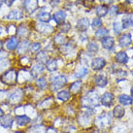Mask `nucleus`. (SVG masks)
<instances>
[{
	"instance_id": "14",
	"label": "nucleus",
	"mask_w": 133,
	"mask_h": 133,
	"mask_svg": "<svg viewBox=\"0 0 133 133\" xmlns=\"http://www.w3.org/2000/svg\"><path fill=\"white\" fill-rule=\"evenodd\" d=\"M114 102V95L111 92H105L100 97V103L105 107H111Z\"/></svg>"
},
{
	"instance_id": "12",
	"label": "nucleus",
	"mask_w": 133,
	"mask_h": 133,
	"mask_svg": "<svg viewBox=\"0 0 133 133\" xmlns=\"http://www.w3.org/2000/svg\"><path fill=\"white\" fill-rule=\"evenodd\" d=\"M52 103H54V98L52 96H49V97H46L45 99L41 100L37 103L36 107H37V110H47L49 108L52 107Z\"/></svg>"
},
{
	"instance_id": "59",
	"label": "nucleus",
	"mask_w": 133,
	"mask_h": 133,
	"mask_svg": "<svg viewBox=\"0 0 133 133\" xmlns=\"http://www.w3.org/2000/svg\"><path fill=\"white\" fill-rule=\"evenodd\" d=\"M131 94H132V96H133V87H132V89H131Z\"/></svg>"
},
{
	"instance_id": "17",
	"label": "nucleus",
	"mask_w": 133,
	"mask_h": 133,
	"mask_svg": "<svg viewBox=\"0 0 133 133\" xmlns=\"http://www.w3.org/2000/svg\"><path fill=\"white\" fill-rule=\"evenodd\" d=\"M36 30L42 34H50L52 32L54 27L52 25H50V24L45 23V22H40V23L36 24Z\"/></svg>"
},
{
	"instance_id": "22",
	"label": "nucleus",
	"mask_w": 133,
	"mask_h": 133,
	"mask_svg": "<svg viewBox=\"0 0 133 133\" xmlns=\"http://www.w3.org/2000/svg\"><path fill=\"white\" fill-rule=\"evenodd\" d=\"M35 87L39 90H45L48 89V82L45 77H39L35 81Z\"/></svg>"
},
{
	"instance_id": "4",
	"label": "nucleus",
	"mask_w": 133,
	"mask_h": 133,
	"mask_svg": "<svg viewBox=\"0 0 133 133\" xmlns=\"http://www.w3.org/2000/svg\"><path fill=\"white\" fill-rule=\"evenodd\" d=\"M93 112L92 109L89 108H85L78 116V122L81 124L82 126H89L93 122Z\"/></svg>"
},
{
	"instance_id": "50",
	"label": "nucleus",
	"mask_w": 133,
	"mask_h": 133,
	"mask_svg": "<svg viewBox=\"0 0 133 133\" xmlns=\"http://www.w3.org/2000/svg\"><path fill=\"white\" fill-rule=\"evenodd\" d=\"M8 57V52L4 51V50H0V61H2L4 59H6Z\"/></svg>"
},
{
	"instance_id": "48",
	"label": "nucleus",
	"mask_w": 133,
	"mask_h": 133,
	"mask_svg": "<svg viewBox=\"0 0 133 133\" xmlns=\"http://www.w3.org/2000/svg\"><path fill=\"white\" fill-rule=\"evenodd\" d=\"M84 6L87 8H91L93 6V4H94V0H84Z\"/></svg>"
},
{
	"instance_id": "39",
	"label": "nucleus",
	"mask_w": 133,
	"mask_h": 133,
	"mask_svg": "<svg viewBox=\"0 0 133 133\" xmlns=\"http://www.w3.org/2000/svg\"><path fill=\"white\" fill-rule=\"evenodd\" d=\"M88 68L87 67H82V68H80L78 71H76V73L74 74V77L76 78V79H81V78H84L85 76V75L88 74Z\"/></svg>"
},
{
	"instance_id": "20",
	"label": "nucleus",
	"mask_w": 133,
	"mask_h": 133,
	"mask_svg": "<svg viewBox=\"0 0 133 133\" xmlns=\"http://www.w3.org/2000/svg\"><path fill=\"white\" fill-rule=\"evenodd\" d=\"M114 44H115V40L114 38L111 37V36H106L103 39H101V45L106 50H111L114 47Z\"/></svg>"
},
{
	"instance_id": "58",
	"label": "nucleus",
	"mask_w": 133,
	"mask_h": 133,
	"mask_svg": "<svg viewBox=\"0 0 133 133\" xmlns=\"http://www.w3.org/2000/svg\"><path fill=\"white\" fill-rule=\"evenodd\" d=\"M2 3H3V1H2V0H0V7L2 6Z\"/></svg>"
},
{
	"instance_id": "57",
	"label": "nucleus",
	"mask_w": 133,
	"mask_h": 133,
	"mask_svg": "<svg viewBox=\"0 0 133 133\" xmlns=\"http://www.w3.org/2000/svg\"><path fill=\"white\" fill-rule=\"evenodd\" d=\"M13 133H26L25 131H22V130H16Z\"/></svg>"
},
{
	"instance_id": "11",
	"label": "nucleus",
	"mask_w": 133,
	"mask_h": 133,
	"mask_svg": "<svg viewBox=\"0 0 133 133\" xmlns=\"http://www.w3.org/2000/svg\"><path fill=\"white\" fill-rule=\"evenodd\" d=\"M30 42L28 39H24L22 40V42H19V47L17 49V52L18 55H19L21 56H25L27 52H29V46H30Z\"/></svg>"
},
{
	"instance_id": "30",
	"label": "nucleus",
	"mask_w": 133,
	"mask_h": 133,
	"mask_svg": "<svg viewBox=\"0 0 133 133\" xmlns=\"http://www.w3.org/2000/svg\"><path fill=\"white\" fill-rule=\"evenodd\" d=\"M46 68L49 72H55L57 69V60L55 58L49 59V61L46 64Z\"/></svg>"
},
{
	"instance_id": "46",
	"label": "nucleus",
	"mask_w": 133,
	"mask_h": 133,
	"mask_svg": "<svg viewBox=\"0 0 133 133\" xmlns=\"http://www.w3.org/2000/svg\"><path fill=\"white\" fill-rule=\"evenodd\" d=\"M71 28L70 23H63L62 25L60 26V32L61 33H67Z\"/></svg>"
},
{
	"instance_id": "2",
	"label": "nucleus",
	"mask_w": 133,
	"mask_h": 133,
	"mask_svg": "<svg viewBox=\"0 0 133 133\" xmlns=\"http://www.w3.org/2000/svg\"><path fill=\"white\" fill-rule=\"evenodd\" d=\"M0 82L7 87H16L18 84V71L15 68H8L0 75Z\"/></svg>"
},
{
	"instance_id": "56",
	"label": "nucleus",
	"mask_w": 133,
	"mask_h": 133,
	"mask_svg": "<svg viewBox=\"0 0 133 133\" xmlns=\"http://www.w3.org/2000/svg\"><path fill=\"white\" fill-rule=\"evenodd\" d=\"M3 46H4V43L2 40H0V50H3Z\"/></svg>"
},
{
	"instance_id": "26",
	"label": "nucleus",
	"mask_w": 133,
	"mask_h": 133,
	"mask_svg": "<svg viewBox=\"0 0 133 133\" xmlns=\"http://www.w3.org/2000/svg\"><path fill=\"white\" fill-rule=\"evenodd\" d=\"M119 45H121V47H127V46H129L131 44V42H132V39H131V34L129 33H125V34H122L121 38H119Z\"/></svg>"
},
{
	"instance_id": "28",
	"label": "nucleus",
	"mask_w": 133,
	"mask_h": 133,
	"mask_svg": "<svg viewBox=\"0 0 133 133\" xmlns=\"http://www.w3.org/2000/svg\"><path fill=\"white\" fill-rule=\"evenodd\" d=\"M57 99L60 100V101H62V102H68L71 98V93L69 92V90H60L57 92Z\"/></svg>"
},
{
	"instance_id": "25",
	"label": "nucleus",
	"mask_w": 133,
	"mask_h": 133,
	"mask_svg": "<svg viewBox=\"0 0 133 133\" xmlns=\"http://www.w3.org/2000/svg\"><path fill=\"white\" fill-rule=\"evenodd\" d=\"M89 19H85V18H83V19L78 21L76 27H77L78 30H80V31H82V32H85V30L89 28Z\"/></svg>"
},
{
	"instance_id": "15",
	"label": "nucleus",
	"mask_w": 133,
	"mask_h": 133,
	"mask_svg": "<svg viewBox=\"0 0 133 133\" xmlns=\"http://www.w3.org/2000/svg\"><path fill=\"white\" fill-rule=\"evenodd\" d=\"M106 66V60L103 57H96L91 60V68L94 71H99Z\"/></svg>"
},
{
	"instance_id": "45",
	"label": "nucleus",
	"mask_w": 133,
	"mask_h": 133,
	"mask_svg": "<svg viewBox=\"0 0 133 133\" xmlns=\"http://www.w3.org/2000/svg\"><path fill=\"white\" fill-rule=\"evenodd\" d=\"M101 25H102V21H101L100 18H95V19H93L92 23H91L92 28H97V27H100Z\"/></svg>"
},
{
	"instance_id": "8",
	"label": "nucleus",
	"mask_w": 133,
	"mask_h": 133,
	"mask_svg": "<svg viewBox=\"0 0 133 133\" xmlns=\"http://www.w3.org/2000/svg\"><path fill=\"white\" fill-rule=\"evenodd\" d=\"M33 118L29 117L28 115L22 114V115H16L15 116V122L19 127H26L29 124L32 123Z\"/></svg>"
},
{
	"instance_id": "18",
	"label": "nucleus",
	"mask_w": 133,
	"mask_h": 133,
	"mask_svg": "<svg viewBox=\"0 0 133 133\" xmlns=\"http://www.w3.org/2000/svg\"><path fill=\"white\" fill-rule=\"evenodd\" d=\"M49 56L48 54L45 52V51H40L36 54L35 56V60L37 61V63H40V64H43V65H46L47 62L49 61Z\"/></svg>"
},
{
	"instance_id": "33",
	"label": "nucleus",
	"mask_w": 133,
	"mask_h": 133,
	"mask_svg": "<svg viewBox=\"0 0 133 133\" xmlns=\"http://www.w3.org/2000/svg\"><path fill=\"white\" fill-rule=\"evenodd\" d=\"M87 50L90 54H95L96 52H98L99 46H98V44L96 43L95 41H90L89 44L87 45Z\"/></svg>"
},
{
	"instance_id": "10",
	"label": "nucleus",
	"mask_w": 133,
	"mask_h": 133,
	"mask_svg": "<svg viewBox=\"0 0 133 133\" xmlns=\"http://www.w3.org/2000/svg\"><path fill=\"white\" fill-rule=\"evenodd\" d=\"M23 8L28 14H32L38 9L37 0H22Z\"/></svg>"
},
{
	"instance_id": "23",
	"label": "nucleus",
	"mask_w": 133,
	"mask_h": 133,
	"mask_svg": "<svg viewBox=\"0 0 133 133\" xmlns=\"http://www.w3.org/2000/svg\"><path fill=\"white\" fill-rule=\"evenodd\" d=\"M95 85L98 87V88H105L106 85H108V80L106 76L103 74H100V75H97L95 76Z\"/></svg>"
},
{
	"instance_id": "52",
	"label": "nucleus",
	"mask_w": 133,
	"mask_h": 133,
	"mask_svg": "<svg viewBox=\"0 0 133 133\" xmlns=\"http://www.w3.org/2000/svg\"><path fill=\"white\" fill-rule=\"evenodd\" d=\"M4 2L6 3V5H7V6H11L12 4L15 2V0H4Z\"/></svg>"
},
{
	"instance_id": "40",
	"label": "nucleus",
	"mask_w": 133,
	"mask_h": 133,
	"mask_svg": "<svg viewBox=\"0 0 133 133\" xmlns=\"http://www.w3.org/2000/svg\"><path fill=\"white\" fill-rule=\"evenodd\" d=\"M9 96V92L6 89H0V105L4 104L7 101V98Z\"/></svg>"
},
{
	"instance_id": "42",
	"label": "nucleus",
	"mask_w": 133,
	"mask_h": 133,
	"mask_svg": "<svg viewBox=\"0 0 133 133\" xmlns=\"http://www.w3.org/2000/svg\"><path fill=\"white\" fill-rule=\"evenodd\" d=\"M10 66V61L4 59L2 61H0V75L3 73L5 70H7L8 67Z\"/></svg>"
},
{
	"instance_id": "53",
	"label": "nucleus",
	"mask_w": 133,
	"mask_h": 133,
	"mask_svg": "<svg viewBox=\"0 0 133 133\" xmlns=\"http://www.w3.org/2000/svg\"><path fill=\"white\" fill-rule=\"evenodd\" d=\"M4 115H5V111H4L3 108L1 107V105H0V118H2Z\"/></svg>"
},
{
	"instance_id": "37",
	"label": "nucleus",
	"mask_w": 133,
	"mask_h": 133,
	"mask_svg": "<svg viewBox=\"0 0 133 133\" xmlns=\"http://www.w3.org/2000/svg\"><path fill=\"white\" fill-rule=\"evenodd\" d=\"M41 48L42 46L39 42H33V43H30L29 46V52L31 54H37L38 52L41 51Z\"/></svg>"
},
{
	"instance_id": "24",
	"label": "nucleus",
	"mask_w": 133,
	"mask_h": 133,
	"mask_svg": "<svg viewBox=\"0 0 133 133\" xmlns=\"http://www.w3.org/2000/svg\"><path fill=\"white\" fill-rule=\"evenodd\" d=\"M52 19L56 22V24H60V23L64 22V21L66 19V13L64 11H62V10H61V11H57L56 13L54 14Z\"/></svg>"
},
{
	"instance_id": "34",
	"label": "nucleus",
	"mask_w": 133,
	"mask_h": 133,
	"mask_svg": "<svg viewBox=\"0 0 133 133\" xmlns=\"http://www.w3.org/2000/svg\"><path fill=\"white\" fill-rule=\"evenodd\" d=\"M118 101H119L121 104L126 106V105H130V104L132 103V98L130 96L126 95V94H122L118 97Z\"/></svg>"
},
{
	"instance_id": "6",
	"label": "nucleus",
	"mask_w": 133,
	"mask_h": 133,
	"mask_svg": "<svg viewBox=\"0 0 133 133\" xmlns=\"http://www.w3.org/2000/svg\"><path fill=\"white\" fill-rule=\"evenodd\" d=\"M67 84V78L65 75H57L54 77L51 82V90L57 91L58 89L63 88Z\"/></svg>"
},
{
	"instance_id": "7",
	"label": "nucleus",
	"mask_w": 133,
	"mask_h": 133,
	"mask_svg": "<svg viewBox=\"0 0 133 133\" xmlns=\"http://www.w3.org/2000/svg\"><path fill=\"white\" fill-rule=\"evenodd\" d=\"M15 124V117L11 114H5L0 118V127L5 130L12 129Z\"/></svg>"
},
{
	"instance_id": "3",
	"label": "nucleus",
	"mask_w": 133,
	"mask_h": 133,
	"mask_svg": "<svg viewBox=\"0 0 133 133\" xmlns=\"http://www.w3.org/2000/svg\"><path fill=\"white\" fill-rule=\"evenodd\" d=\"M81 104L84 108H89V109H93L94 107L99 106L100 104V97L94 91H90V92L87 93L81 100Z\"/></svg>"
},
{
	"instance_id": "36",
	"label": "nucleus",
	"mask_w": 133,
	"mask_h": 133,
	"mask_svg": "<svg viewBox=\"0 0 133 133\" xmlns=\"http://www.w3.org/2000/svg\"><path fill=\"white\" fill-rule=\"evenodd\" d=\"M113 115H114L115 118H121L123 117V115H124V109L122 107V106H116L114 109V112H113Z\"/></svg>"
},
{
	"instance_id": "32",
	"label": "nucleus",
	"mask_w": 133,
	"mask_h": 133,
	"mask_svg": "<svg viewBox=\"0 0 133 133\" xmlns=\"http://www.w3.org/2000/svg\"><path fill=\"white\" fill-rule=\"evenodd\" d=\"M108 11H109V9H108L106 5H99L98 7L96 8V15L98 16L99 18H102V17H105L107 15Z\"/></svg>"
},
{
	"instance_id": "54",
	"label": "nucleus",
	"mask_w": 133,
	"mask_h": 133,
	"mask_svg": "<svg viewBox=\"0 0 133 133\" xmlns=\"http://www.w3.org/2000/svg\"><path fill=\"white\" fill-rule=\"evenodd\" d=\"M101 2H103L104 4H111L113 2V0H100Z\"/></svg>"
},
{
	"instance_id": "43",
	"label": "nucleus",
	"mask_w": 133,
	"mask_h": 133,
	"mask_svg": "<svg viewBox=\"0 0 133 133\" xmlns=\"http://www.w3.org/2000/svg\"><path fill=\"white\" fill-rule=\"evenodd\" d=\"M133 26V19L130 18H123L122 19V27L123 28H129Z\"/></svg>"
},
{
	"instance_id": "51",
	"label": "nucleus",
	"mask_w": 133,
	"mask_h": 133,
	"mask_svg": "<svg viewBox=\"0 0 133 133\" xmlns=\"http://www.w3.org/2000/svg\"><path fill=\"white\" fill-rule=\"evenodd\" d=\"M118 7H117V6H113V7L111 8V9H109V13H110V15H115V14H117V13H118Z\"/></svg>"
},
{
	"instance_id": "21",
	"label": "nucleus",
	"mask_w": 133,
	"mask_h": 133,
	"mask_svg": "<svg viewBox=\"0 0 133 133\" xmlns=\"http://www.w3.org/2000/svg\"><path fill=\"white\" fill-rule=\"evenodd\" d=\"M17 37L18 38H24L25 39L28 35H29V30H28V28L26 27V25H24V24H21V25L17 28Z\"/></svg>"
},
{
	"instance_id": "55",
	"label": "nucleus",
	"mask_w": 133,
	"mask_h": 133,
	"mask_svg": "<svg viewBox=\"0 0 133 133\" xmlns=\"http://www.w3.org/2000/svg\"><path fill=\"white\" fill-rule=\"evenodd\" d=\"M3 32H4V27H3V26L0 25V36L3 34Z\"/></svg>"
},
{
	"instance_id": "44",
	"label": "nucleus",
	"mask_w": 133,
	"mask_h": 133,
	"mask_svg": "<svg viewBox=\"0 0 133 133\" xmlns=\"http://www.w3.org/2000/svg\"><path fill=\"white\" fill-rule=\"evenodd\" d=\"M17 28H18V27H17L15 24H9V25L7 26V29H6L7 34L11 35V36H15L14 34L17 33Z\"/></svg>"
},
{
	"instance_id": "13",
	"label": "nucleus",
	"mask_w": 133,
	"mask_h": 133,
	"mask_svg": "<svg viewBox=\"0 0 133 133\" xmlns=\"http://www.w3.org/2000/svg\"><path fill=\"white\" fill-rule=\"evenodd\" d=\"M44 71H45L44 65L40 64V63H36L30 69V74H31L33 79H37V78H39V76H41V75L44 73Z\"/></svg>"
},
{
	"instance_id": "38",
	"label": "nucleus",
	"mask_w": 133,
	"mask_h": 133,
	"mask_svg": "<svg viewBox=\"0 0 133 133\" xmlns=\"http://www.w3.org/2000/svg\"><path fill=\"white\" fill-rule=\"evenodd\" d=\"M66 38L64 37L62 35V33H59L57 34V35H56L55 37H54V43L56 45H64L65 43H66Z\"/></svg>"
},
{
	"instance_id": "16",
	"label": "nucleus",
	"mask_w": 133,
	"mask_h": 133,
	"mask_svg": "<svg viewBox=\"0 0 133 133\" xmlns=\"http://www.w3.org/2000/svg\"><path fill=\"white\" fill-rule=\"evenodd\" d=\"M46 130V126L43 123H31L26 133H44Z\"/></svg>"
},
{
	"instance_id": "61",
	"label": "nucleus",
	"mask_w": 133,
	"mask_h": 133,
	"mask_svg": "<svg viewBox=\"0 0 133 133\" xmlns=\"http://www.w3.org/2000/svg\"><path fill=\"white\" fill-rule=\"evenodd\" d=\"M132 59H133V57H132Z\"/></svg>"
},
{
	"instance_id": "5",
	"label": "nucleus",
	"mask_w": 133,
	"mask_h": 133,
	"mask_svg": "<svg viewBox=\"0 0 133 133\" xmlns=\"http://www.w3.org/2000/svg\"><path fill=\"white\" fill-rule=\"evenodd\" d=\"M94 123H95V125L97 126L98 128H101V129H104V128H106L108 126H110V124L112 123L111 114L108 113V112L102 113V114L99 115V116L95 118Z\"/></svg>"
},
{
	"instance_id": "47",
	"label": "nucleus",
	"mask_w": 133,
	"mask_h": 133,
	"mask_svg": "<svg viewBox=\"0 0 133 133\" xmlns=\"http://www.w3.org/2000/svg\"><path fill=\"white\" fill-rule=\"evenodd\" d=\"M113 27H114V31H115V34L118 36V35H119L121 34V31H122V26H121V24L118 23V22H114V25H113Z\"/></svg>"
},
{
	"instance_id": "41",
	"label": "nucleus",
	"mask_w": 133,
	"mask_h": 133,
	"mask_svg": "<svg viewBox=\"0 0 133 133\" xmlns=\"http://www.w3.org/2000/svg\"><path fill=\"white\" fill-rule=\"evenodd\" d=\"M19 62L22 64L23 67H27L30 65V63H31V59H30L29 56H22L19 59Z\"/></svg>"
},
{
	"instance_id": "9",
	"label": "nucleus",
	"mask_w": 133,
	"mask_h": 133,
	"mask_svg": "<svg viewBox=\"0 0 133 133\" xmlns=\"http://www.w3.org/2000/svg\"><path fill=\"white\" fill-rule=\"evenodd\" d=\"M19 40L17 36H11V37L7 39V41L5 42V49L7 52H14V51H17V49L19 47Z\"/></svg>"
},
{
	"instance_id": "35",
	"label": "nucleus",
	"mask_w": 133,
	"mask_h": 133,
	"mask_svg": "<svg viewBox=\"0 0 133 133\" xmlns=\"http://www.w3.org/2000/svg\"><path fill=\"white\" fill-rule=\"evenodd\" d=\"M38 19L41 22H45V23H47L51 21V15L47 13V12H41L40 14H38Z\"/></svg>"
},
{
	"instance_id": "27",
	"label": "nucleus",
	"mask_w": 133,
	"mask_h": 133,
	"mask_svg": "<svg viewBox=\"0 0 133 133\" xmlns=\"http://www.w3.org/2000/svg\"><path fill=\"white\" fill-rule=\"evenodd\" d=\"M82 89V82L76 81L69 85V92L71 94H78Z\"/></svg>"
},
{
	"instance_id": "1",
	"label": "nucleus",
	"mask_w": 133,
	"mask_h": 133,
	"mask_svg": "<svg viewBox=\"0 0 133 133\" xmlns=\"http://www.w3.org/2000/svg\"><path fill=\"white\" fill-rule=\"evenodd\" d=\"M25 97V92L23 88H17L12 92L9 93V96L7 98V101L4 103L6 106H19L23 102V99Z\"/></svg>"
},
{
	"instance_id": "31",
	"label": "nucleus",
	"mask_w": 133,
	"mask_h": 133,
	"mask_svg": "<svg viewBox=\"0 0 133 133\" xmlns=\"http://www.w3.org/2000/svg\"><path fill=\"white\" fill-rule=\"evenodd\" d=\"M108 34H109V30L107 28H105V27H101L99 29L97 30L94 34V37L96 39H98V40H101V39H103L104 37H106L108 36Z\"/></svg>"
},
{
	"instance_id": "60",
	"label": "nucleus",
	"mask_w": 133,
	"mask_h": 133,
	"mask_svg": "<svg viewBox=\"0 0 133 133\" xmlns=\"http://www.w3.org/2000/svg\"><path fill=\"white\" fill-rule=\"evenodd\" d=\"M132 76H133V71H132Z\"/></svg>"
},
{
	"instance_id": "29",
	"label": "nucleus",
	"mask_w": 133,
	"mask_h": 133,
	"mask_svg": "<svg viewBox=\"0 0 133 133\" xmlns=\"http://www.w3.org/2000/svg\"><path fill=\"white\" fill-rule=\"evenodd\" d=\"M116 61L119 64H125L128 61V56L124 52H118L116 55Z\"/></svg>"
},
{
	"instance_id": "19",
	"label": "nucleus",
	"mask_w": 133,
	"mask_h": 133,
	"mask_svg": "<svg viewBox=\"0 0 133 133\" xmlns=\"http://www.w3.org/2000/svg\"><path fill=\"white\" fill-rule=\"evenodd\" d=\"M22 18H23V12L19 9L13 10L7 15V19H10V21H19Z\"/></svg>"
},
{
	"instance_id": "49",
	"label": "nucleus",
	"mask_w": 133,
	"mask_h": 133,
	"mask_svg": "<svg viewBox=\"0 0 133 133\" xmlns=\"http://www.w3.org/2000/svg\"><path fill=\"white\" fill-rule=\"evenodd\" d=\"M44 133H58V131L54 126H48V127H46Z\"/></svg>"
}]
</instances>
